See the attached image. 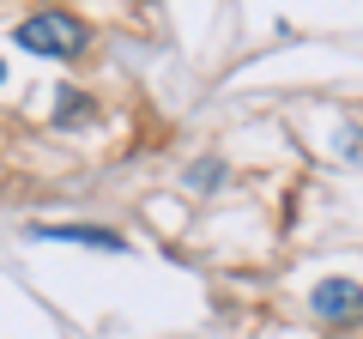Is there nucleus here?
I'll return each instance as SVG.
<instances>
[{
	"instance_id": "obj_6",
	"label": "nucleus",
	"mask_w": 363,
	"mask_h": 339,
	"mask_svg": "<svg viewBox=\"0 0 363 339\" xmlns=\"http://www.w3.org/2000/svg\"><path fill=\"white\" fill-rule=\"evenodd\" d=\"M0 79H6V67H0Z\"/></svg>"
},
{
	"instance_id": "obj_4",
	"label": "nucleus",
	"mask_w": 363,
	"mask_h": 339,
	"mask_svg": "<svg viewBox=\"0 0 363 339\" xmlns=\"http://www.w3.org/2000/svg\"><path fill=\"white\" fill-rule=\"evenodd\" d=\"M97 116V104H91L85 91H61V109H55V128H79V121Z\"/></svg>"
},
{
	"instance_id": "obj_3",
	"label": "nucleus",
	"mask_w": 363,
	"mask_h": 339,
	"mask_svg": "<svg viewBox=\"0 0 363 339\" xmlns=\"http://www.w3.org/2000/svg\"><path fill=\"white\" fill-rule=\"evenodd\" d=\"M315 315L351 321L357 315V279H327V285H315Z\"/></svg>"
},
{
	"instance_id": "obj_5",
	"label": "nucleus",
	"mask_w": 363,
	"mask_h": 339,
	"mask_svg": "<svg viewBox=\"0 0 363 339\" xmlns=\"http://www.w3.org/2000/svg\"><path fill=\"white\" fill-rule=\"evenodd\" d=\"M218 182V164H200V170H188V188H212Z\"/></svg>"
},
{
	"instance_id": "obj_1",
	"label": "nucleus",
	"mask_w": 363,
	"mask_h": 339,
	"mask_svg": "<svg viewBox=\"0 0 363 339\" xmlns=\"http://www.w3.org/2000/svg\"><path fill=\"white\" fill-rule=\"evenodd\" d=\"M13 43H18V49H30V55H43V61H79V55L91 49V30H85V18H79V13L49 6V13L18 18Z\"/></svg>"
},
{
	"instance_id": "obj_2",
	"label": "nucleus",
	"mask_w": 363,
	"mask_h": 339,
	"mask_svg": "<svg viewBox=\"0 0 363 339\" xmlns=\"http://www.w3.org/2000/svg\"><path fill=\"white\" fill-rule=\"evenodd\" d=\"M37 243H79V248H109V255H128L116 230H91V224H30Z\"/></svg>"
}]
</instances>
